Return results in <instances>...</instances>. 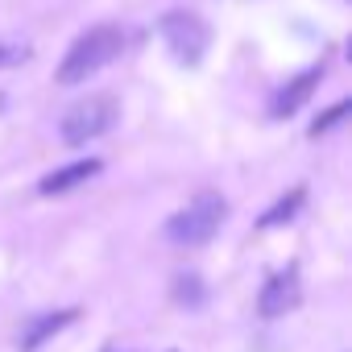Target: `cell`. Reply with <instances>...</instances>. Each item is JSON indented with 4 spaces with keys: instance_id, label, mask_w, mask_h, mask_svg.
Returning a JSON list of instances; mask_svg holds the SVG:
<instances>
[{
    "instance_id": "13",
    "label": "cell",
    "mask_w": 352,
    "mask_h": 352,
    "mask_svg": "<svg viewBox=\"0 0 352 352\" xmlns=\"http://www.w3.org/2000/svg\"><path fill=\"white\" fill-rule=\"evenodd\" d=\"M104 352H124V348H116V344H108V348H104Z\"/></svg>"
},
{
    "instance_id": "3",
    "label": "cell",
    "mask_w": 352,
    "mask_h": 352,
    "mask_svg": "<svg viewBox=\"0 0 352 352\" xmlns=\"http://www.w3.org/2000/svg\"><path fill=\"white\" fill-rule=\"evenodd\" d=\"M157 34H162L170 58L179 63V67H199L204 54H208V46H212V25H208L199 13H191V9L166 13V17L157 21Z\"/></svg>"
},
{
    "instance_id": "10",
    "label": "cell",
    "mask_w": 352,
    "mask_h": 352,
    "mask_svg": "<svg viewBox=\"0 0 352 352\" xmlns=\"http://www.w3.org/2000/svg\"><path fill=\"white\" fill-rule=\"evenodd\" d=\"M352 112V104L348 100H340V104H331L327 112H319L315 120H311V137H323V133H331L336 124H344V116Z\"/></svg>"
},
{
    "instance_id": "6",
    "label": "cell",
    "mask_w": 352,
    "mask_h": 352,
    "mask_svg": "<svg viewBox=\"0 0 352 352\" xmlns=\"http://www.w3.org/2000/svg\"><path fill=\"white\" fill-rule=\"evenodd\" d=\"M96 174H100V162H96V157H83V162L63 166V170H50L46 179L38 183V191H42V195H67V191H75L79 183L96 179Z\"/></svg>"
},
{
    "instance_id": "5",
    "label": "cell",
    "mask_w": 352,
    "mask_h": 352,
    "mask_svg": "<svg viewBox=\"0 0 352 352\" xmlns=\"http://www.w3.org/2000/svg\"><path fill=\"white\" fill-rule=\"evenodd\" d=\"M302 298V286H298V270H278L265 286H261V298H257V311L261 319H282L286 311H294Z\"/></svg>"
},
{
    "instance_id": "4",
    "label": "cell",
    "mask_w": 352,
    "mask_h": 352,
    "mask_svg": "<svg viewBox=\"0 0 352 352\" xmlns=\"http://www.w3.org/2000/svg\"><path fill=\"white\" fill-rule=\"evenodd\" d=\"M116 116H120V108H116L112 96H87V100H79L75 108H67L58 133H63L67 145H87V141L104 137V133L116 124Z\"/></svg>"
},
{
    "instance_id": "8",
    "label": "cell",
    "mask_w": 352,
    "mask_h": 352,
    "mask_svg": "<svg viewBox=\"0 0 352 352\" xmlns=\"http://www.w3.org/2000/svg\"><path fill=\"white\" fill-rule=\"evenodd\" d=\"M75 315H79V311H54V315H38V319H30V323L17 331V348H21V352H38V348H42L54 331H63Z\"/></svg>"
},
{
    "instance_id": "12",
    "label": "cell",
    "mask_w": 352,
    "mask_h": 352,
    "mask_svg": "<svg viewBox=\"0 0 352 352\" xmlns=\"http://www.w3.org/2000/svg\"><path fill=\"white\" fill-rule=\"evenodd\" d=\"M25 46H5V42H0V67H13V63H25Z\"/></svg>"
},
{
    "instance_id": "2",
    "label": "cell",
    "mask_w": 352,
    "mask_h": 352,
    "mask_svg": "<svg viewBox=\"0 0 352 352\" xmlns=\"http://www.w3.org/2000/svg\"><path fill=\"white\" fill-rule=\"evenodd\" d=\"M224 220H228V199L216 195V191H204L183 212H174L166 220V241L179 245V249H199L224 228Z\"/></svg>"
},
{
    "instance_id": "9",
    "label": "cell",
    "mask_w": 352,
    "mask_h": 352,
    "mask_svg": "<svg viewBox=\"0 0 352 352\" xmlns=\"http://www.w3.org/2000/svg\"><path fill=\"white\" fill-rule=\"evenodd\" d=\"M302 199H307V191H302V187H294L282 204H274V208L257 220V228H278V224H290V220H294V212L302 208Z\"/></svg>"
},
{
    "instance_id": "11",
    "label": "cell",
    "mask_w": 352,
    "mask_h": 352,
    "mask_svg": "<svg viewBox=\"0 0 352 352\" xmlns=\"http://www.w3.org/2000/svg\"><path fill=\"white\" fill-rule=\"evenodd\" d=\"M174 298L187 302V307H199V302H204V286H199V278H195V274H179V278H174Z\"/></svg>"
},
{
    "instance_id": "7",
    "label": "cell",
    "mask_w": 352,
    "mask_h": 352,
    "mask_svg": "<svg viewBox=\"0 0 352 352\" xmlns=\"http://www.w3.org/2000/svg\"><path fill=\"white\" fill-rule=\"evenodd\" d=\"M319 67L315 71H307V75H298V79H290L278 96H274V104H270V116H278V120H286V116H294L307 100H311V91H315V83H319Z\"/></svg>"
},
{
    "instance_id": "1",
    "label": "cell",
    "mask_w": 352,
    "mask_h": 352,
    "mask_svg": "<svg viewBox=\"0 0 352 352\" xmlns=\"http://www.w3.org/2000/svg\"><path fill=\"white\" fill-rule=\"evenodd\" d=\"M120 50H124V34H120V25H96V30H87V34H79V38L71 42V50L63 54L54 79H58L63 87L87 83V79L100 75L112 58H120Z\"/></svg>"
}]
</instances>
